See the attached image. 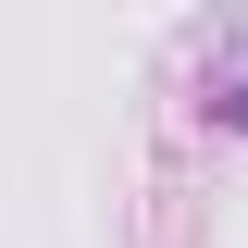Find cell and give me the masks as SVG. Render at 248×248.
<instances>
[{"label": "cell", "instance_id": "cell-1", "mask_svg": "<svg viewBox=\"0 0 248 248\" xmlns=\"http://www.w3.org/2000/svg\"><path fill=\"white\" fill-rule=\"evenodd\" d=\"M211 124H223V137H248V37H236V62L211 75Z\"/></svg>", "mask_w": 248, "mask_h": 248}]
</instances>
